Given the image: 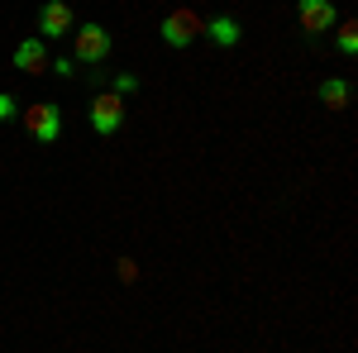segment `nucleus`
Returning a JSON list of instances; mask_svg holds the SVG:
<instances>
[{
  "instance_id": "nucleus-1",
  "label": "nucleus",
  "mask_w": 358,
  "mask_h": 353,
  "mask_svg": "<svg viewBox=\"0 0 358 353\" xmlns=\"http://www.w3.org/2000/svg\"><path fill=\"white\" fill-rule=\"evenodd\" d=\"M72 53H77V62L101 67V62L110 57V34H106L101 24H77V34H72Z\"/></svg>"
},
{
  "instance_id": "nucleus-2",
  "label": "nucleus",
  "mask_w": 358,
  "mask_h": 353,
  "mask_svg": "<svg viewBox=\"0 0 358 353\" xmlns=\"http://www.w3.org/2000/svg\"><path fill=\"white\" fill-rule=\"evenodd\" d=\"M24 129L38 143H53V138H62V110L53 106V101H34V106L24 110Z\"/></svg>"
},
{
  "instance_id": "nucleus-3",
  "label": "nucleus",
  "mask_w": 358,
  "mask_h": 353,
  "mask_svg": "<svg viewBox=\"0 0 358 353\" xmlns=\"http://www.w3.org/2000/svg\"><path fill=\"white\" fill-rule=\"evenodd\" d=\"M86 120H91V129H96L101 138L115 134V129L124 124V96H115V91H101V96L91 101V115H86Z\"/></svg>"
},
{
  "instance_id": "nucleus-4",
  "label": "nucleus",
  "mask_w": 358,
  "mask_h": 353,
  "mask_svg": "<svg viewBox=\"0 0 358 353\" xmlns=\"http://www.w3.org/2000/svg\"><path fill=\"white\" fill-rule=\"evenodd\" d=\"M158 34H163L167 48H187L196 34H201V20H196V10H172L163 24H158Z\"/></svg>"
},
{
  "instance_id": "nucleus-5",
  "label": "nucleus",
  "mask_w": 358,
  "mask_h": 353,
  "mask_svg": "<svg viewBox=\"0 0 358 353\" xmlns=\"http://www.w3.org/2000/svg\"><path fill=\"white\" fill-rule=\"evenodd\" d=\"M67 29H77V20H72V5H62V0H48V5L38 10V38L48 43V38H62Z\"/></svg>"
},
{
  "instance_id": "nucleus-6",
  "label": "nucleus",
  "mask_w": 358,
  "mask_h": 353,
  "mask_svg": "<svg viewBox=\"0 0 358 353\" xmlns=\"http://www.w3.org/2000/svg\"><path fill=\"white\" fill-rule=\"evenodd\" d=\"M48 67V43L34 34V38H20V48H15V72H24V77H34V72H43Z\"/></svg>"
},
{
  "instance_id": "nucleus-7",
  "label": "nucleus",
  "mask_w": 358,
  "mask_h": 353,
  "mask_svg": "<svg viewBox=\"0 0 358 353\" xmlns=\"http://www.w3.org/2000/svg\"><path fill=\"white\" fill-rule=\"evenodd\" d=\"M296 20H301L306 34H325V29L334 24V5L330 0H301V5H296Z\"/></svg>"
},
{
  "instance_id": "nucleus-8",
  "label": "nucleus",
  "mask_w": 358,
  "mask_h": 353,
  "mask_svg": "<svg viewBox=\"0 0 358 353\" xmlns=\"http://www.w3.org/2000/svg\"><path fill=\"white\" fill-rule=\"evenodd\" d=\"M201 34H206V38H215L220 48H234V43H239V20H234V15H215V20H206V24H201Z\"/></svg>"
},
{
  "instance_id": "nucleus-9",
  "label": "nucleus",
  "mask_w": 358,
  "mask_h": 353,
  "mask_svg": "<svg viewBox=\"0 0 358 353\" xmlns=\"http://www.w3.org/2000/svg\"><path fill=\"white\" fill-rule=\"evenodd\" d=\"M349 96H354V86L344 82V77H325V82H320V101H325L330 110H344Z\"/></svg>"
},
{
  "instance_id": "nucleus-10",
  "label": "nucleus",
  "mask_w": 358,
  "mask_h": 353,
  "mask_svg": "<svg viewBox=\"0 0 358 353\" xmlns=\"http://www.w3.org/2000/svg\"><path fill=\"white\" fill-rule=\"evenodd\" d=\"M339 53L344 57L358 53V24H339Z\"/></svg>"
},
{
  "instance_id": "nucleus-11",
  "label": "nucleus",
  "mask_w": 358,
  "mask_h": 353,
  "mask_svg": "<svg viewBox=\"0 0 358 353\" xmlns=\"http://www.w3.org/2000/svg\"><path fill=\"white\" fill-rule=\"evenodd\" d=\"M15 115H20L15 96H10V91H0V124H5V120H15Z\"/></svg>"
},
{
  "instance_id": "nucleus-12",
  "label": "nucleus",
  "mask_w": 358,
  "mask_h": 353,
  "mask_svg": "<svg viewBox=\"0 0 358 353\" xmlns=\"http://www.w3.org/2000/svg\"><path fill=\"white\" fill-rule=\"evenodd\" d=\"M134 91H138V82L129 77V72H120V77H115V96H134Z\"/></svg>"
},
{
  "instance_id": "nucleus-13",
  "label": "nucleus",
  "mask_w": 358,
  "mask_h": 353,
  "mask_svg": "<svg viewBox=\"0 0 358 353\" xmlns=\"http://www.w3.org/2000/svg\"><path fill=\"white\" fill-rule=\"evenodd\" d=\"M48 67H53V77H72V72H77L72 57H48Z\"/></svg>"
}]
</instances>
